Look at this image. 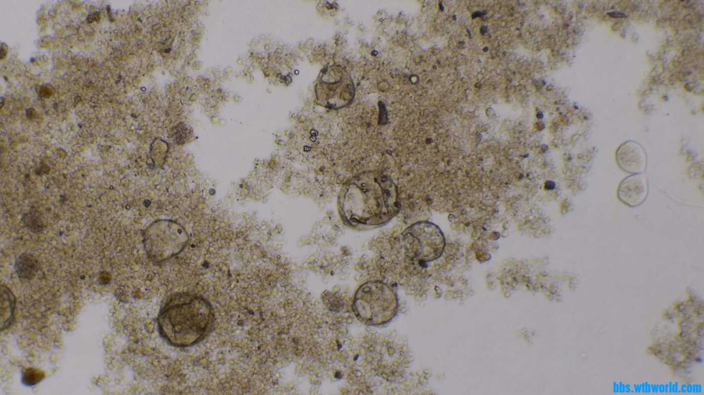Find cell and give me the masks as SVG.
<instances>
[{
    "instance_id": "7a4b0ae2",
    "label": "cell",
    "mask_w": 704,
    "mask_h": 395,
    "mask_svg": "<svg viewBox=\"0 0 704 395\" xmlns=\"http://www.w3.org/2000/svg\"><path fill=\"white\" fill-rule=\"evenodd\" d=\"M215 313L203 295L190 292L172 294L161 308L157 318L162 338L176 348L193 346L213 330Z\"/></svg>"
},
{
    "instance_id": "8fae6325",
    "label": "cell",
    "mask_w": 704,
    "mask_h": 395,
    "mask_svg": "<svg viewBox=\"0 0 704 395\" xmlns=\"http://www.w3.org/2000/svg\"><path fill=\"white\" fill-rule=\"evenodd\" d=\"M44 376V373L41 370L30 368L24 371L22 377V382L25 385L32 386L39 383Z\"/></svg>"
},
{
    "instance_id": "52a82bcc",
    "label": "cell",
    "mask_w": 704,
    "mask_h": 395,
    "mask_svg": "<svg viewBox=\"0 0 704 395\" xmlns=\"http://www.w3.org/2000/svg\"><path fill=\"white\" fill-rule=\"evenodd\" d=\"M617 163L624 171L641 174L646 166V155L642 148L635 143L623 145L617 153Z\"/></svg>"
},
{
    "instance_id": "6da1fadb",
    "label": "cell",
    "mask_w": 704,
    "mask_h": 395,
    "mask_svg": "<svg viewBox=\"0 0 704 395\" xmlns=\"http://www.w3.org/2000/svg\"><path fill=\"white\" fill-rule=\"evenodd\" d=\"M338 206L341 218L356 230L371 229L389 222L399 212L397 186L378 171L360 173L340 188Z\"/></svg>"
},
{
    "instance_id": "5b68a950",
    "label": "cell",
    "mask_w": 704,
    "mask_h": 395,
    "mask_svg": "<svg viewBox=\"0 0 704 395\" xmlns=\"http://www.w3.org/2000/svg\"><path fill=\"white\" fill-rule=\"evenodd\" d=\"M406 252L410 258L428 262L439 258L445 247L441 229L428 221L415 223L402 234Z\"/></svg>"
},
{
    "instance_id": "ba28073f",
    "label": "cell",
    "mask_w": 704,
    "mask_h": 395,
    "mask_svg": "<svg viewBox=\"0 0 704 395\" xmlns=\"http://www.w3.org/2000/svg\"><path fill=\"white\" fill-rule=\"evenodd\" d=\"M15 299L12 293L6 286L1 287V308H0V326L1 329L7 328L12 323L14 318Z\"/></svg>"
},
{
    "instance_id": "9c48e42d",
    "label": "cell",
    "mask_w": 704,
    "mask_h": 395,
    "mask_svg": "<svg viewBox=\"0 0 704 395\" xmlns=\"http://www.w3.org/2000/svg\"><path fill=\"white\" fill-rule=\"evenodd\" d=\"M39 268L37 259L30 253H23L16 260L15 270L21 279H32Z\"/></svg>"
},
{
    "instance_id": "8992f818",
    "label": "cell",
    "mask_w": 704,
    "mask_h": 395,
    "mask_svg": "<svg viewBox=\"0 0 704 395\" xmlns=\"http://www.w3.org/2000/svg\"><path fill=\"white\" fill-rule=\"evenodd\" d=\"M648 192V180L641 173L625 178L619 185L617 194L624 203L630 207H637L644 202Z\"/></svg>"
},
{
    "instance_id": "3957f363",
    "label": "cell",
    "mask_w": 704,
    "mask_h": 395,
    "mask_svg": "<svg viewBox=\"0 0 704 395\" xmlns=\"http://www.w3.org/2000/svg\"><path fill=\"white\" fill-rule=\"evenodd\" d=\"M398 298L395 291L381 281H369L356 291L353 311L359 321L371 326L389 323L397 315Z\"/></svg>"
},
{
    "instance_id": "277c9868",
    "label": "cell",
    "mask_w": 704,
    "mask_h": 395,
    "mask_svg": "<svg viewBox=\"0 0 704 395\" xmlns=\"http://www.w3.org/2000/svg\"><path fill=\"white\" fill-rule=\"evenodd\" d=\"M144 248L155 263H162L179 254L186 247L189 236L177 222L160 219L143 231Z\"/></svg>"
},
{
    "instance_id": "30bf717a",
    "label": "cell",
    "mask_w": 704,
    "mask_h": 395,
    "mask_svg": "<svg viewBox=\"0 0 704 395\" xmlns=\"http://www.w3.org/2000/svg\"><path fill=\"white\" fill-rule=\"evenodd\" d=\"M21 221L24 225L34 233L41 232L44 227L42 216L34 207L22 216Z\"/></svg>"
}]
</instances>
